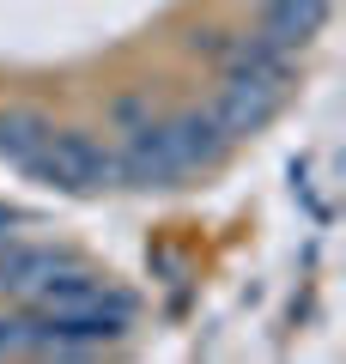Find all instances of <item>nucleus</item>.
<instances>
[{
  "label": "nucleus",
  "instance_id": "4",
  "mask_svg": "<svg viewBox=\"0 0 346 364\" xmlns=\"http://www.w3.org/2000/svg\"><path fill=\"white\" fill-rule=\"evenodd\" d=\"M164 134H170V146H177V164H182V176H194V170H213L219 158L231 152V134L219 128V116H213V104H194V109H177V116L164 122Z\"/></svg>",
  "mask_w": 346,
  "mask_h": 364
},
{
  "label": "nucleus",
  "instance_id": "7",
  "mask_svg": "<svg viewBox=\"0 0 346 364\" xmlns=\"http://www.w3.org/2000/svg\"><path fill=\"white\" fill-rule=\"evenodd\" d=\"M49 122L37 116V109H6L0 116V158H13V164H31V158L43 152V140H49Z\"/></svg>",
  "mask_w": 346,
  "mask_h": 364
},
{
  "label": "nucleus",
  "instance_id": "6",
  "mask_svg": "<svg viewBox=\"0 0 346 364\" xmlns=\"http://www.w3.org/2000/svg\"><path fill=\"white\" fill-rule=\"evenodd\" d=\"M334 0H261V37L280 43V49H304L322 31Z\"/></svg>",
  "mask_w": 346,
  "mask_h": 364
},
{
  "label": "nucleus",
  "instance_id": "2",
  "mask_svg": "<svg viewBox=\"0 0 346 364\" xmlns=\"http://www.w3.org/2000/svg\"><path fill=\"white\" fill-rule=\"evenodd\" d=\"M280 104H285V79L225 73V85H219V97H213V116H219V128H225L231 140H249V134H261L273 122Z\"/></svg>",
  "mask_w": 346,
  "mask_h": 364
},
{
  "label": "nucleus",
  "instance_id": "1",
  "mask_svg": "<svg viewBox=\"0 0 346 364\" xmlns=\"http://www.w3.org/2000/svg\"><path fill=\"white\" fill-rule=\"evenodd\" d=\"M25 170H37L43 182L67 188V195H98V188H115L122 170H115V146L91 140V134H49L43 152L31 158Z\"/></svg>",
  "mask_w": 346,
  "mask_h": 364
},
{
  "label": "nucleus",
  "instance_id": "3",
  "mask_svg": "<svg viewBox=\"0 0 346 364\" xmlns=\"http://www.w3.org/2000/svg\"><path fill=\"white\" fill-rule=\"evenodd\" d=\"M115 170H122V182L128 188H170V182H182V164H177V146H170L164 122H140V128L122 134V146H115Z\"/></svg>",
  "mask_w": 346,
  "mask_h": 364
},
{
  "label": "nucleus",
  "instance_id": "5",
  "mask_svg": "<svg viewBox=\"0 0 346 364\" xmlns=\"http://www.w3.org/2000/svg\"><path fill=\"white\" fill-rule=\"evenodd\" d=\"M61 267H73V255H67V249H49V243H13V237H6V243H0V298L31 304Z\"/></svg>",
  "mask_w": 346,
  "mask_h": 364
},
{
  "label": "nucleus",
  "instance_id": "8",
  "mask_svg": "<svg viewBox=\"0 0 346 364\" xmlns=\"http://www.w3.org/2000/svg\"><path fill=\"white\" fill-rule=\"evenodd\" d=\"M110 122H115L122 134L140 128V122H152V97H146V91H128V97H115V104H110Z\"/></svg>",
  "mask_w": 346,
  "mask_h": 364
}]
</instances>
